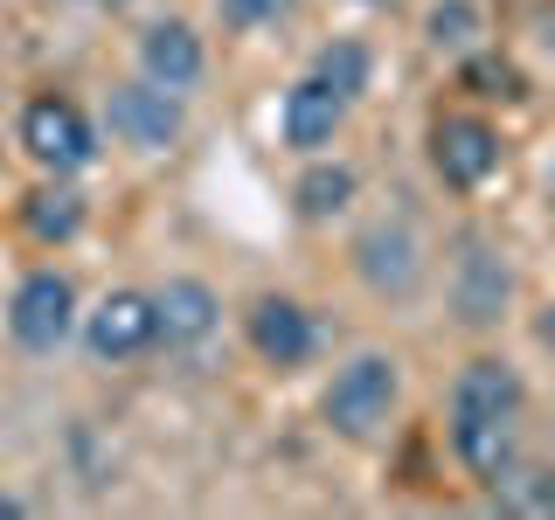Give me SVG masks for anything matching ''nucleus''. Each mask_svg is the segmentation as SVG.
<instances>
[{"instance_id": "nucleus-20", "label": "nucleus", "mask_w": 555, "mask_h": 520, "mask_svg": "<svg viewBox=\"0 0 555 520\" xmlns=\"http://www.w3.org/2000/svg\"><path fill=\"white\" fill-rule=\"evenodd\" d=\"M292 8L299 0H222V28H278V22H292Z\"/></svg>"}, {"instance_id": "nucleus-17", "label": "nucleus", "mask_w": 555, "mask_h": 520, "mask_svg": "<svg viewBox=\"0 0 555 520\" xmlns=\"http://www.w3.org/2000/svg\"><path fill=\"white\" fill-rule=\"evenodd\" d=\"M479 35H486V22H479L473 0H438V8L424 14V42L438 49V56H473Z\"/></svg>"}, {"instance_id": "nucleus-22", "label": "nucleus", "mask_w": 555, "mask_h": 520, "mask_svg": "<svg viewBox=\"0 0 555 520\" xmlns=\"http://www.w3.org/2000/svg\"><path fill=\"white\" fill-rule=\"evenodd\" d=\"M14 514H22V499H14V493H0V520H14Z\"/></svg>"}, {"instance_id": "nucleus-15", "label": "nucleus", "mask_w": 555, "mask_h": 520, "mask_svg": "<svg viewBox=\"0 0 555 520\" xmlns=\"http://www.w3.org/2000/svg\"><path fill=\"white\" fill-rule=\"evenodd\" d=\"M347 202H354V167H340V160H312V167L299 173V187H292V208H299L306 222L340 216Z\"/></svg>"}, {"instance_id": "nucleus-18", "label": "nucleus", "mask_w": 555, "mask_h": 520, "mask_svg": "<svg viewBox=\"0 0 555 520\" xmlns=\"http://www.w3.org/2000/svg\"><path fill=\"white\" fill-rule=\"evenodd\" d=\"M312 77L326 83V91H340L347 104H354L361 91H369V49L361 42H347V35H334V42L312 56Z\"/></svg>"}, {"instance_id": "nucleus-6", "label": "nucleus", "mask_w": 555, "mask_h": 520, "mask_svg": "<svg viewBox=\"0 0 555 520\" xmlns=\"http://www.w3.org/2000/svg\"><path fill=\"white\" fill-rule=\"evenodd\" d=\"M354 271L375 299H410V291L424 285V243H416V230L403 216L375 222V230L354 236Z\"/></svg>"}, {"instance_id": "nucleus-19", "label": "nucleus", "mask_w": 555, "mask_h": 520, "mask_svg": "<svg viewBox=\"0 0 555 520\" xmlns=\"http://www.w3.org/2000/svg\"><path fill=\"white\" fill-rule=\"evenodd\" d=\"M465 83H473V98H528V83H520V69L507 56H465Z\"/></svg>"}, {"instance_id": "nucleus-13", "label": "nucleus", "mask_w": 555, "mask_h": 520, "mask_svg": "<svg viewBox=\"0 0 555 520\" xmlns=\"http://www.w3.org/2000/svg\"><path fill=\"white\" fill-rule=\"evenodd\" d=\"M340 118H347V98H340V91H326L320 77H299V83L285 91V104H278V132H285V146H292V153H320V146H334Z\"/></svg>"}, {"instance_id": "nucleus-1", "label": "nucleus", "mask_w": 555, "mask_h": 520, "mask_svg": "<svg viewBox=\"0 0 555 520\" xmlns=\"http://www.w3.org/2000/svg\"><path fill=\"white\" fill-rule=\"evenodd\" d=\"M520 410H528V389L500 354L465 361L451 381V451L479 485H493L520 458Z\"/></svg>"}, {"instance_id": "nucleus-5", "label": "nucleus", "mask_w": 555, "mask_h": 520, "mask_svg": "<svg viewBox=\"0 0 555 520\" xmlns=\"http://www.w3.org/2000/svg\"><path fill=\"white\" fill-rule=\"evenodd\" d=\"M104 126H112V139L132 146V153H173V146H181V98L160 91V83H146V77L112 83V98H104Z\"/></svg>"}, {"instance_id": "nucleus-2", "label": "nucleus", "mask_w": 555, "mask_h": 520, "mask_svg": "<svg viewBox=\"0 0 555 520\" xmlns=\"http://www.w3.org/2000/svg\"><path fill=\"white\" fill-rule=\"evenodd\" d=\"M396 403H403V361L396 354H354L347 368L326 381V430L347 444H375L382 430L396 424Z\"/></svg>"}, {"instance_id": "nucleus-3", "label": "nucleus", "mask_w": 555, "mask_h": 520, "mask_svg": "<svg viewBox=\"0 0 555 520\" xmlns=\"http://www.w3.org/2000/svg\"><path fill=\"white\" fill-rule=\"evenodd\" d=\"M22 146H28V160L42 167V173H83L98 160V132H91V118L77 112L69 98H28V112H22Z\"/></svg>"}, {"instance_id": "nucleus-9", "label": "nucleus", "mask_w": 555, "mask_h": 520, "mask_svg": "<svg viewBox=\"0 0 555 520\" xmlns=\"http://www.w3.org/2000/svg\"><path fill=\"white\" fill-rule=\"evenodd\" d=\"M222 326V299L202 285V277H167L160 291H153V340L160 347H202L208 334Z\"/></svg>"}, {"instance_id": "nucleus-12", "label": "nucleus", "mask_w": 555, "mask_h": 520, "mask_svg": "<svg viewBox=\"0 0 555 520\" xmlns=\"http://www.w3.org/2000/svg\"><path fill=\"white\" fill-rule=\"evenodd\" d=\"M202 69H208V56H202V35L188 22H153L139 35V77L146 83H160V91L181 98V91L202 83Z\"/></svg>"}, {"instance_id": "nucleus-21", "label": "nucleus", "mask_w": 555, "mask_h": 520, "mask_svg": "<svg viewBox=\"0 0 555 520\" xmlns=\"http://www.w3.org/2000/svg\"><path fill=\"white\" fill-rule=\"evenodd\" d=\"M534 334H542V340L555 347V299H548V312H542V326H534Z\"/></svg>"}, {"instance_id": "nucleus-14", "label": "nucleus", "mask_w": 555, "mask_h": 520, "mask_svg": "<svg viewBox=\"0 0 555 520\" xmlns=\"http://www.w3.org/2000/svg\"><path fill=\"white\" fill-rule=\"evenodd\" d=\"M22 222H28L35 243H69L83 230V195L69 187V173H56V181L35 187V195L22 202Z\"/></svg>"}, {"instance_id": "nucleus-4", "label": "nucleus", "mask_w": 555, "mask_h": 520, "mask_svg": "<svg viewBox=\"0 0 555 520\" xmlns=\"http://www.w3.org/2000/svg\"><path fill=\"white\" fill-rule=\"evenodd\" d=\"M69 326H77V285H69L63 271H28L22 285H14V299H8L14 347H28V354H56V347L69 340Z\"/></svg>"}, {"instance_id": "nucleus-16", "label": "nucleus", "mask_w": 555, "mask_h": 520, "mask_svg": "<svg viewBox=\"0 0 555 520\" xmlns=\"http://www.w3.org/2000/svg\"><path fill=\"white\" fill-rule=\"evenodd\" d=\"M486 493H493L507 514H555V465H520L514 458Z\"/></svg>"}, {"instance_id": "nucleus-8", "label": "nucleus", "mask_w": 555, "mask_h": 520, "mask_svg": "<svg viewBox=\"0 0 555 520\" xmlns=\"http://www.w3.org/2000/svg\"><path fill=\"white\" fill-rule=\"evenodd\" d=\"M507 299H514V271L493 243H465L459 264H451V306H459L465 326H500L507 320Z\"/></svg>"}, {"instance_id": "nucleus-11", "label": "nucleus", "mask_w": 555, "mask_h": 520, "mask_svg": "<svg viewBox=\"0 0 555 520\" xmlns=\"http://www.w3.org/2000/svg\"><path fill=\"white\" fill-rule=\"evenodd\" d=\"M312 312L299 299H285V291H264V299L250 306V347L264 368H299V361L312 354Z\"/></svg>"}, {"instance_id": "nucleus-7", "label": "nucleus", "mask_w": 555, "mask_h": 520, "mask_svg": "<svg viewBox=\"0 0 555 520\" xmlns=\"http://www.w3.org/2000/svg\"><path fill=\"white\" fill-rule=\"evenodd\" d=\"M430 167H438L444 187L473 195V187H486L493 167H500V132L486 126V118H473V112H451V118L430 126Z\"/></svg>"}, {"instance_id": "nucleus-10", "label": "nucleus", "mask_w": 555, "mask_h": 520, "mask_svg": "<svg viewBox=\"0 0 555 520\" xmlns=\"http://www.w3.org/2000/svg\"><path fill=\"white\" fill-rule=\"evenodd\" d=\"M83 347L98 361H132L153 347V299L146 291H104L83 320Z\"/></svg>"}]
</instances>
